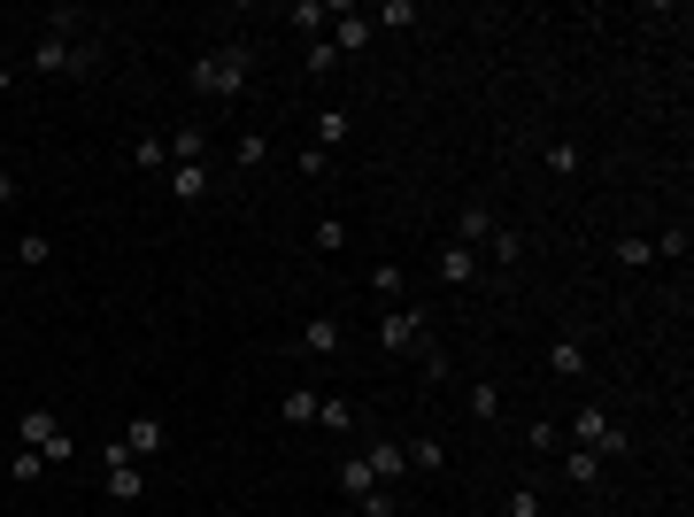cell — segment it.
<instances>
[{
    "mask_svg": "<svg viewBox=\"0 0 694 517\" xmlns=\"http://www.w3.org/2000/svg\"><path fill=\"white\" fill-rule=\"evenodd\" d=\"M571 448H586V456H602V464H618V456H633V433L602 409V402H579L571 409Z\"/></svg>",
    "mask_w": 694,
    "mask_h": 517,
    "instance_id": "2",
    "label": "cell"
},
{
    "mask_svg": "<svg viewBox=\"0 0 694 517\" xmlns=\"http://www.w3.org/2000/svg\"><path fill=\"white\" fill-rule=\"evenodd\" d=\"M94 70H101V47H77L62 32H47L32 47V77H94Z\"/></svg>",
    "mask_w": 694,
    "mask_h": 517,
    "instance_id": "3",
    "label": "cell"
},
{
    "mask_svg": "<svg viewBox=\"0 0 694 517\" xmlns=\"http://www.w3.org/2000/svg\"><path fill=\"white\" fill-rule=\"evenodd\" d=\"M371 487H379V479H371V464H363V456H339V494H356V502H363Z\"/></svg>",
    "mask_w": 694,
    "mask_h": 517,
    "instance_id": "26",
    "label": "cell"
},
{
    "mask_svg": "<svg viewBox=\"0 0 694 517\" xmlns=\"http://www.w3.org/2000/svg\"><path fill=\"white\" fill-rule=\"evenodd\" d=\"M401 456H409V471H424V479H441V471H448V441H441V433L401 441Z\"/></svg>",
    "mask_w": 694,
    "mask_h": 517,
    "instance_id": "13",
    "label": "cell"
},
{
    "mask_svg": "<svg viewBox=\"0 0 694 517\" xmlns=\"http://www.w3.org/2000/svg\"><path fill=\"white\" fill-rule=\"evenodd\" d=\"M363 464H371V479H379V487H401V471H409L401 441H371V448H363Z\"/></svg>",
    "mask_w": 694,
    "mask_h": 517,
    "instance_id": "15",
    "label": "cell"
},
{
    "mask_svg": "<svg viewBox=\"0 0 694 517\" xmlns=\"http://www.w3.org/2000/svg\"><path fill=\"white\" fill-rule=\"evenodd\" d=\"M563 479H571L579 494H586V487H602V456H586V448H571V456H563Z\"/></svg>",
    "mask_w": 694,
    "mask_h": 517,
    "instance_id": "24",
    "label": "cell"
},
{
    "mask_svg": "<svg viewBox=\"0 0 694 517\" xmlns=\"http://www.w3.org/2000/svg\"><path fill=\"white\" fill-rule=\"evenodd\" d=\"M432 271H441V286H479V279H486V263H479L471 247H456V239L432 255Z\"/></svg>",
    "mask_w": 694,
    "mask_h": 517,
    "instance_id": "9",
    "label": "cell"
},
{
    "mask_svg": "<svg viewBox=\"0 0 694 517\" xmlns=\"http://www.w3.org/2000/svg\"><path fill=\"white\" fill-rule=\"evenodd\" d=\"M347 132H356V116H347V109H324V116H317V147H324V155H332Z\"/></svg>",
    "mask_w": 694,
    "mask_h": 517,
    "instance_id": "28",
    "label": "cell"
},
{
    "mask_svg": "<svg viewBox=\"0 0 694 517\" xmlns=\"http://www.w3.org/2000/svg\"><path fill=\"white\" fill-rule=\"evenodd\" d=\"M339 9H347V0H294V9H286V16H294V24H301V39H324V32H332V16H339Z\"/></svg>",
    "mask_w": 694,
    "mask_h": 517,
    "instance_id": "14",
    "label": "cell"
},
{
    "mask_svg": "<svg viewBox=\"0 0 694 517\" xmlns=\"http://www.w3.org/2000/svg\"><path fill=\"white\" fill-rule=\"evenodd\" d=\"M347 247V224L339 217H317V255H339Z\"/></svg>",
    "mask_w": 694,
    "mask_h": 517,
    "instance_id": "34",
    "label": "cell"
},
{
    "mask_svg": "<svg viewBox=\"0 0 694 517\" xmlns=\"http://www.w3.org/2000/svg\"><path fill=\"white\" fill-rule=\"evenodd\" d=\"M541 509H548V494H541L533 479H525V487H509V502H501V517H541Z\"/></svg>",
    "mask_w": 694,
    "mask_h": 517,
    "instance_id": "27",
    "label": "cell"
},
{
    "mask_svg": "<svg viewBox=\"0 0 694 517\" xmlns=\"http://www.w3.org/2000/svg\"><path fill=\"white\" fill-rule=\"evenodd\" d=\"M324 39H332V54H339V62H347V54H363V47H371V16H363V9H339Z\"/></svg>",
    "mask_w": 694,
    "mask_h": 517,
    "instance_id": "10",
    "label": "cell"
},
{
    "mask_svg": "<svg viewBox=\"0 0 694 517\" xmlns=\"http://www.w3.org/2000/svg\"><path fill=\"white\" fill-rule=\"evenodd\" d=\"M579 162H586V155H579L571 139H556V147H548V170H556V179H571V170H579Z\"/></svg>",
    "mask_w": 694,
    "mask_h": 517,
    "instance_id": "38",
    "label": "cell"
},
{
    "mask_svg": "<svg viewBox=\"0 0 694 517\" xmlns=\"http://www.w3.org/2000/svg\"><path fill=\"white\" fill-rule=\"evenodd\" d=\"M356 509H363V517H401V487H371Z\"/></svg>",
    "mask_w": 694,
    "mask_h": 517,
    "instance_id": "31",
    "label": "cell"
},
{
    "mask_svg": "<svg viewBox=\"0 0 694 517\" xmlns=\"http://www.w3.org/2000/svg\"><path fill=\"white\" fill-rule=\"evenodd\" d=\"M379 24H386V32H409V24H417V0H386Z\"/></svg>",
    "mask_w": 694,
    "mask_h": 517,
    "instance_id": "36",
    "label": "cell"
},
{
    "mask_svg": "<svg viewBox=\"0 0 694 517\" xmlns=\"http://www.w3.org/2000/svg\"><path fill=\"white\" fill-rule=\"evenodd\" d=\"M24 201V186H16V170H0V209H16Z\"/></svg>",
    "mask_w": 694,
    "mask_h": 517,
    "instance_id": "41",
    "label": "cell"
},
{
    "mask_svg": "<svg viewBox=\"0 0 694 517\" xmlns=\"http://www.w3.org/2000/svg\"><path fill=\"white\" fill-rule=\"evenodd\" d=\"M371 294L394 309V301H401V263H379V271H371Z\"/></svg>",
    "mask_w": 694,
    "mask_h": 517,
    "instance_id": "32",
    "label": "cell"
},
{
    "mask_svg": "<svg viewBox=\"0 0 694 517\" xmlns=\"http://www.w3.org/2000/svg\"><path fill=\"white\" fill-rule=\"evenodd\" d=\"M16 263H24V271L54 263V239H47V232H24V239H16Z\"/></svg>",
    "mask_w": 694,
    "mask_h": 517,
    "instance_id": "29",
    "label": "cell"
},
{
    "mask_svg": "<svg viewBox=\"0 0 694 517\" xmlns=\"http://www.w3.org/2000/svg\"><path fill=\"white\" fill-rule=\"evenodd\" d=\"M170 162H209V124H178L170 132Z\"/></svg>",
    "mask_w": 694,
    "mask_h": 517,
    "instance_id": "19",
    "label": "cell"
},
{
    "mask_svg": "<svg viewBox=\"0 0 694 517\" xmlns=\"http://www.w3.org/2000/svg\"><path fill=\"white\" fill-rule=\"evenodd\" d=\"M16 441H24V448H39L47 464H70V456H77V441H70V424H62V417H54L47 402H32V409L16 417Z\"/></svg>",
    "mask_w": 694,
    "mask_h": 517,
    "instance_id": "4",
    "label": "cell"
},
{
    "mask_svg": "<svg viewBox=\"0 0 694 517\" xmlns=\"http://www.w3.org/2000/svg\"><path fill=\"white\" fill-rule=\"evenodd\" d=\"M463 409H471V424H501V394H494V379H486V386H463Z\"/></svg>",
    "mask_w": 694,
    "mask_h": 517,
    "instance_id": "20",
    "label": "cell"
},
{
    "mask_svg": "<svg viewBox=\"0 0 694 517\" xmlns=\"http://www.w3.org/2000/svg\"><path fill=\"white\" fill-rule=\"evenodd\" d=\"M309 70H317V77H332V70H339V54H332V39H309Z\"/></svg>",
    "mask_w": 694,
    "mask_h": 517,
    "instance_id": "40",
    "label": "cell"
},
{
    "mask_svg": "<svg viewBox=\"0 0 694 517\" xmlns=\"http://www.w3.org/2000/svg\"><path fill=\"white\" fill-rule=\"evenodd\" d=\"M294 170H301V179H324L332 155H324V147H294Z\"/></svg>",
    "mask_w": 694,
    "mask_h": 517,
    "instance_id": "37",
    "label": "cell"
},
{
    "mask_svg": "<svg viewBox=\"0 0 694 517\" xmlns=\"http://www.w3.org/2000/svg\"><path fill=\"white\" fill-rule=\"evenodd\" d=\"M417 371H424L432 386H441V379H448L456 364H448V348H441V340H424V348H417Z\"/></svg>",
    "mask_w": 694,
    "mask_h": 517,
    "instance_id": "30",
    "label": "cell"
},
{
    "mask_svg": "<svg viewBox=\"0 0 694 517\" xmlns=\"http://www.w3.org/2000/svg\"><path fill=\"white\" fill-rule=\"evenodd\" d=\"M232 162H239V170H263V162H271V139H263V132H239V139H232Z\"/></svg>",
    "mask_w": 694,
    "mask_h": 517,
    "instance_id": "25",
    "label": "cell"
},
{
    "mask_svg": "<svg viewBox=\"0 0 694 517\" xmlns=\"http://www.w3.org/2000/svg\"><path fill=\"white\" fill-rule=\"evenodd\" d=\"M525 448H541V456L556 448V417H533V424H525Z\"/></svg>",
    "mask_w": 694,
    "mask_h": 517,
    "instance_id": "39",
    "label": "cell"
},
{
    "mask_svg": "<svg viewBox=\"0 0 694 517\" xmlns=\"http://www.w3.org/2000/svg\"><path fill=\"white\" fill-rule=\"evenodd\" d=\"M424 340H432V309H424V301H394V309L379 317V348H386V356H417Z\"/></svg>",
    "mask_w": 694,
    "mask_h": 517,
    "instance_id": "5",
    "label": "cell"
},
{
    "mask_svg": "<svg viewBox=\"0 0 694 517\" xmlns=\"http://www.w3.org/2000/svg\"><path fill=\"white\" fill-rule=\"evenodd\" d=\"M216 170L209 162H170V201H186V209H201V201H216Z\"/></svg>",
    "mask_w": 694,
    "mask_h": 517,
    "instance_id": "7",
    "label": "cell"
},
{
    "mask_svg": "<svg viewBox=\"0 0 694 517\" xmlns=\"http://www.w3.org/2000/svg\"><path fill=\"white\" fill-rule=\"evenodd\" d=\"M101 487H109V502H139V494H147V471L109 441V448H101Z\"/></svg>",
    "mask_w": 694,
    "mask_h": 517,
    "instance_id": "6",
    "label": "cell"
},
{
    "mask_svg": "<svg viewBox=\"0 0 694 517\" xmlns=\"http://www.w3.org/2000/svg\"><path fill=\"white\" fill-rule=\"evenodd\" d=\"M162 441H170V424H162V417H132L116 448H124V456L139 464V456H162Z\"/></svg>",
    "mask_w": 694,
    "mask_h": 517,
    "instance_id": "11",
    "label": "cell"
},
{
    "mask_svg": "<svg viewBox=\"0 0 694 517\" xmlns=\"http://www.w3.org/2000/svg\"><path fill=\"white\" fill-rule=\"evenodd\" d=\"M16 94V62H0V101H9Z\"/></svg>",
    "mask_w": 694,
    "mask_h": 517,
    "instance_id": "42",
    "label": "cell"
},
{
    "mask_svg": "<svg viewBox=\"0 0 694 517\" xmlns=\"http://www.w3.org/2000/svg\"><path fill=\"white\" fill-rule=\"evenodd\" d=\"M317 424H324V433H356V424H363V409L347 402V394H317Z\"/></svg>",
    "mask_w": 694,
    "mask_h": 517,
    "instance_id": "17",
    "label": "cell"
},
{
    "mask_svg": "<svg viewBox=\"0 0 694 517\" xmlns=\"http://www.w3.org/2000/svg\"><path fill=\"white\" fill-rule=\"evenodd\" d=\"M479 255H486V263H501V271H509V263H525V232H517V224H494Z\"/></svg>",
    "mask_w": 694,
    "mask_h": 517,
    "instance_id": "16",
    "label": "cell"
},
{
    "mask_svg": "<svg viewBox=\"0 0 694 517\" xmlns=\"http://www.w3.org/2000/svg\"><path fill=\"white\" fill-rule=\"evenodd\" d=\"M486 232H494V209H486V201H463V209H456V247H471V255H479V247H486ZM479 263H486V255H479Z\"/></svg>",
    "mask_w": 694,
    "mask_h": 517,
    "instance_id": "12",
    "label": "cell"
},
{
    "mask_svg": "<svg viewBox=\"0 0 694 517\" xmlns=\"http://www.w3.org/2000/svg\"><path fill=\"white\" fill-rule=\"evenodd\" d=\"M39 471H47V456H39V448H16V456H9V479H16V487H32Z\"/></svg>",
    "mask_w": 694,
    "mask_h": 517,
    "instance_id": "33",
    "label": "cell"
},
{
    "mask_svg": "<svg viewBox=\"0 0 694 517\" xmlns=\"http://www.w3.org/2000/svg\"><path fill=\"white\" fill-rule=\"evenodd\" d=\"M278 424H317V386H294V394H278Z\"/></svg>",
    "mask_w": 694,
    "mask_h": 517,
    "instance_id": "21",
    "label": "cell"
},
{
    "mask_svg": "<svg viewBox=\"0 0 694 517\" xmlns=\"http://www.w3.org/2000/svg\"><path fill=\"white\" fill-rule=\"evenodd\" d=\"M294 348H301V356H339V317H309Z\"/></svg>",
    "mask_w": 694,
    "mask_h": 517,
    "instance_id": "18",
    "label": "cell"
},
{
    "mask_svg": "<svg viewBox=\"0 0 694 517\" xmlns=\"http://www.w3.org/2000/svg\"><path fill=\"white\" fill-rule=\"evenodd\" d=\"M648 247L664 255V263H686V247H694V232H686V217H679V224H664V232H656Z\"/></svg>",
    "mask_w": 694,
    "mask_h": 517,
    "instance_id": "22",
    "label": "cell"
},
{
    "mask_svg": "<svg viewBox=\"0 0 694 517\" xmlns=\"http://www.w3.org/2000/svg\"><path fill=\"white\" fill-rule=\"evenodd\" d=\"M132 162H139V170H170V132H147V139H132Z\"/></svg>",
    "mask_w": 694,
    "mask_h": 517,
    "instance_id": "23",
    "label": "cell"
},
{
    "mask_svg": "<svg viewBox=\"0 0 694 517\" xmlns=\"http://www.w3.org/2000/svg\"><path fill=\"white\" fill-rule=\"evenodd\" d=\"M247 70H255V39H224V47H209V54L186 62V85L201 101H232L247 85Z\"/></svg>",
    "mask_w": 694,
    "mask_h": 517,
    "instance_id": "1",
    "label": "cell"
},
{
    "mask_svg": "<svg viewBox=\"0 0 694 517\" xmlns=\"http://www.w3.org/2000/svg\"><path fill=\"white\" fill-rule=\"evenodd\" d=\"M548 371H556V379H571V386L594 371V356H586V340H579V332H556V340H548Z\"/></svg>",
    "mask_w": 694,
    "mask_h": 517,
    "instance_id": "8",
    "label": "cell"
},
{
    "mask_svg": "<svg viewBox=\"0 0 694 517\" xmlns=\"http://www.w3.org/2000/svg\"><path fill=\"white\" fill-rule=\"evenodd\" d=\"M618 263H625V271H648L656 247H648V239H618Z\"/></svg>",
    "mask_w": 694,
    "mask_h": 517,
    "instance_id": "35",
    "label": "cell"
}]
</instances>
